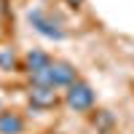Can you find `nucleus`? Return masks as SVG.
Instances as JSON below:
<instances>
[{"label":"nucleus","instance_id":"nucleus-1","mask_svg":"<svg viewBox=\"0 0 134 134\" xmlns=\"http://www.w3.org/2000/svg\"><path fill=\"white\" fill-rule=\"evenodd\" d=\"M67 102H70L75 110H86V107H91V102H94V91L86 83H75L70 88V94H67Z\"/></svg>","mask_w":134,"mask_h":134},{"label":"nucleus","instance_id":"nucleus-2","mask_svg":"<svg viewBox=\"0 0 134 134\" xmlns=\"http://www.w3.org/2000/svg\"><path fill=\"white\" fill-rule=\"evenodd\" d=\"M30 21H32V24H35L40 32H43V35H48V38H62L64 35V32L57 27V24H51V21L46 19V16H43L40 14V11H35V14H30Z\"/></svg>","mask_w":134,"mask_h":134},{"label":"nucleus","instance_id":"nucleus-3","mask_svg":"<svg viewBox=\"0 0 134 134\" xmlns=\"http://www.w3.org/2000/svg\"><path fill=\"white\" fill-rule=\"evenodd\" d=\"M75 70L70 64H51V86H67L72 83Z\"/></svg>","mask_w":134,"mask_h":134},{"label":"nucleus","instance_id":"nucleus-4","mask_svg":"<svg viewBox=\"0 0 134 134\" xmlns=\"http://www.w3.org/2000/svg\"><path fill=\"white\" fill-rule=\"evenodd\" d=\"M0 131L3 134H19L21 131V121L16 115H11V113H3L0 115Z\"/></svg>","mask_w":134,"mask_h":134},{"label":"nucleus","instance_id":"nucleus-5","mask_svg":"<svg viewBox=\"0 0 134 134\" xmlns=\"http://www.w3.org/2000/svg\"><path fill=\"white\" fill-rule=\"evenodd\" d=\"M27 64H30V72H35V70H43V67H48V57L43 51H32L30 57H27Z\"/></svg>","mask_w":134,"mask_h":134},{"label":"nucleus","instance_id":"nucleus-6","mask_svg":"<svg viewBox=\"0 0 134 134\" xmlns=\"http://www.w3.org/2000/svg\"><path fill=\"white\" fill-rule=\"evenodd\" d=\"M32 102L35 105H51L54 102V91L46 88V86H38L35 91H32Z\"/></svg>","mask_w":134,"mask_h":134},{"label":"nucleus","instance_id":"nucleus-7","mask_svg":"<svg viewBox=\"0 0 134 134\" xmlns=\"http://www.w3.org/2000/svg\"><path fill=\"white\" fill-rule=\"evenodd\" d=\"M0 67L11 70V67H14V54H8V51H3V54H0Z\"/></svg>","mask_w":134,"mask_h":134},{"label":"nucleus","instance_id":"nucleus-8","mask_svg":"<svg viewBox=\"0 0 134 134\" xmlns=\"http://www.w3.org/2000/svg\"><path fill=\"white\" fill-rule=\"evenodd\" d=\"M72 3H81V0H72Z\"/></svg>","mask_w":134,"mask_h":134}]
</instances>
